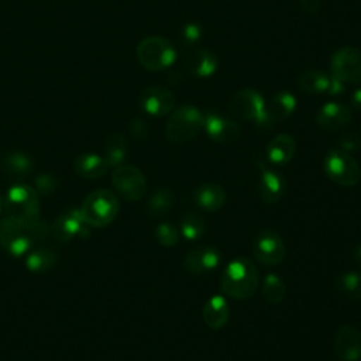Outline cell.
Returning a JSON list of instances; mask_svg holds the SVG:
<instances>
[{"instance_id": "1", "label": "cell", "mask_w": 361, "mask_h": 361, "mask_svg": "<svg viewBox=\"0 0 361 361\" xmlns=\"http://www.w3.org/2000/svg\"><path fill=\"white\" fill-rule=\"evenodd\" d=\"M49 233V226L41 219L21 220L6 217L0 221V247L14 257L27 254L37 241Z\"/></svg>"}, {"instance_id": "2", "label": "cell", "mask_w": 361, "mask_h": 361, "mask_svg": "<svg viewBox=\"0 0 361 361\" xmlns=\"http://www.w3.org/2000/svg\"><path fill=\"white\" fill-rule=\"evenodd\" d=\"M259 283V274L254 262L245 257L230 261L220 275V288L224 295L233 299L251 298Z\"/></svg>"}, {"instance_id": "3", "label": "cell", "mask_w": 361, "mask_h": 361, "mask_svg": "<svg viewBox=\"0 0 361 361\" xmlns=\"http://www.w3.org/2000/svg\"><path fill=\"white\" fill-rule=\"evenodd\" d=\"M120 203L116 193L109 189H97L85 197L79 207V213L86 226L100 228L114 221Z\"/></svg>"}, {"instance_id": "4", "label": "cell", "mask_w": 361, "mask_h": 361, "mask_svg": "<svg viewBox=\"0 0 361 361\" xmlns=\"http://www.w3.org/2000/svg\"><path fill=\"white\" fill-rule=\"evenodd\" d=\"M204 124V116L192 104H183L172 111L166 121V138L175 144H185L193 140Z\"/></svg>"}, {"instance_id": "5", "label": "cell", "mask_w": 361, "mask_h": 361, "mask_svg": "<svg viewBox=\"0 0 361 361\" xmlns=\"http://www.w3.org/2000/svg\"><path fill=\"white\" fill-rule=\"evenodd\" d=\"M137 59L147 69L158 72L169 68L176 59V49L164 37H147L137 47Z\"/></svg>"}, {"instance_id": "6", "label": "cell", "mask_w": 361, "mask_h": 361, "mask_svg": "<svg viewBox=\"0 0 361 361\" xmlns=\"http://www.w3.org/2000/svg\"><path fill=\"white\" fill-rule=\"evenodd\" d=\"M323 169L329 179L344 188H353L361 180L358 162L343 149H330L324 157Z\"/></svg>"}, {"instance_id": "7", "label": "cell", "mask_w": 361, "mask_h": 361, "mask_svg": "<svg viewBox=\"0 0 361 361\" xmlns=\"http://www.w3.org/2000/svg\"><path fill=\"white\" fill-rule=\"evenodd\" d=\"M6 213L7 217L21 220L39 219V199L37 190L25 183L11 186L6 195Z\"/></svg>"}, {"instance_id": "8", "label": "cell", "mask_w": 361, "mask_h": 361, "mask_svg": "<svg viewBox=\"0 0 361 361\" xmlns=\"http://www.w3.org/2000/svg\"><path fill=\"white\" fill-rule=\"evenodd\" d=\"M111 183L114 190L128 202L140 200L147 189L144 173L137 166L126 164L116 166L111 176Z\"/></svg>"}, {"instance_id": "9", "label": "cell", "mask_w": 361, "mask_h": 361, "mask_svg": "<svg viewBox=\"0 0 361 361\" xmlns=\"http://www.w3.org/2000/svg\"><path fill=\"white\" fill-rule=\"evenodd\" d=\"M252 252L258 262L274 267L281 264L286 255V247L282 237L269 228L259 230L252 241Z\"/></svg>"}, {"instance_id": "10", "label": "cell", "mask_w": 361, "mask_h": 361, "mask_svg": "<svg viewBox=\"0 0 361 361\" xmlns=\"http://www.w3.org/2000/svg\"><path fill=\"white\" fill-rule=\"evenodd\" d=\"M333 76L344 83H361V51L354 47H344L331 56Z\"/></svg>"}, {"instance_id": "11", "label": "cell", "mask_w": 361, "mask_h": 361, "mask_svg": "<svg viewBox=\"0 0 361 361\" xmlns=\"http://www.w3.org/2000/svg\"><path fill=\"white\" fill-rule=\"evenodd\" d=\"M228 107L234 116L248 121H255L261 127L265 102L257 90L247 87L235 92Z\"/></svg>"}, {"instance_id": "12", "label": "cell", "mask_w": 361, "mask_h": 361, "mask_svg": "<svg viewBox=\"0 0 361 361\" xmlns=\"http://www.w3.org/2000/svg\"><path fill=\"white\" fill-rule=\"evenodd\" d=\"M334 353L340 361L361 360V330L351 324L341 326L334 334Z\"/></svg>"}, {"instance_id": "13", "label": "cell", "mask_w": 361, "mask_h": 361, "mask_svg": "<svg viewBox=\"0 0 361 361\" xmlns=\"http://www.w3.org/2000/svg\"><path fill=\"white\" fill-rule=\"evenodd\" d=\"M140 106L149 116L161 117L172 111L175 96L164 86H148L140 94Z\"/></svg>"}, {"instance_id": "14", "label": "cell", "mask_w": 361, "mask_h": 361, "mask_svg": "<svg viewBox=\"0 0 361 361\" xmlns=\"http://www.w3.org/2000/svg\"><path fill=\"white\" fill-rule=\"evenodd\" d=\"M221 261L220 252L212 245H199L183 257V268L192 275H203L213 271Z\"/></svg>"}, {"instance_id": "15", "label": "cell", "mask_w": 361, "mask_h": 361, "mask_svg": "<svg viewBox=\"0 0 361 361\" xmlns=\"http://www.w3.org/2000/svg\"><path fill=\"white\" fill-rule=\"evenodd\" d=\"M296 109V99L289 92H279L274 94L264 107V117L261 127L268 128L275 123L285 121Z\"/></svg>"}, {"instance_id": "16", "label": "cell", "mask_w": 361, "mask_h": 361, "mask_svg": "<svg viewBox=\"0 0 361 361\" xmlns=\"http://www.w3.org/2000/svg\"><path fill=\"white\" fill-rule=\"evenodd\" d=\"M203 128L214 142H220V144L234 142L241 135L240 126L235 121L214 113H210L204 117Z\"/></svg>"}, {"instance_id": "17", "label": "cell", "mask_w": 361, "mask_h": 361, "mask_svg": "<svg viewBox=\"0 0 361 361\" xmlns=\"http://www.w3.org/2000/svg\"><path fill=\"white\" fill-rule=\"evenodd\" d=\"M351 110L341 103L329 102L316 113V123L326 131H337L344 128L351 121Z\"/></svg>"}, {"instance_id": "18", "label": "cell", "mask_w": 361, "mask_h": 361, "mask_svg": "<svg viewBox=\"0 0 361 361\" xmlns=\"http://www.w3.org/2000/svg\"><path fill=\"white\" fill-rule=\"evenodd\" d=\"M83 227L85 221L79 213V209H71L54 220L49 227V233L59 243H66L80 231H85Z\"/></svg>"}, {"instance_id": "19", "label": "cell", "mask_w": 361, "mask_h": 361, "mask_svg": "<svg viewBox=\"0 0 361 361\" xmlns=\"http://www.w3.org/2000/svg\"><path fill=\"white\" fill-rule=\"evenodd\" d=\"M183 63H185L186 71L192 76L209 78L217 71L219 59L212 51H209L206 48H197L185 56Z\"/></svg>"}, {"instance_id": "20", "label": "cell", "mask_w": 361, "mask_h": 361, "mask_svg": "<svg viewBox=\"0 0 361 361\" xmlns=\"http://www.w3.org/2000/svg\"><path fill=\"white\" fill-rule=\"evenodd\" d=\"M286 190V183L285 179L281 173L265 169L261 173L259 182H258V196L261 200L267 204H275L278 203Z\"/></svg>"}, {"instance_id": "21", "label": "cell", "mask_w": 361, "mask_h": 361, "mask_svg": "<svg viewBox=\"0 0 361 361\" xmlns=\"http://www.w3.org/2000/svg\"><path fill=\"white\" fill-rule=\"evenodd\" d=\"M230 305L224 296L213 295L203 306V322L212 330L223 329L230 319Z\"/></svg>"}, {"instance_id": "22", "label": "cell", "mask_w": 361, "mask_h": 361, "mask_svg": "<svg viewBox=\"0 0 361 361\" xmlns=\"http://www.w3.org/2000/svg\"><path fill=\"white\" fill-rule=\"evenodd\" d=\"M296 152V141L290 134H278L267 145L265 155L274 165H286Z\"/></svg>"}, {"instance_id": "23", "label": "cell", "mask_w": 361, "mask_h": 361, "mask_svg": "<svg viewBox=\"0 0 361 361\" xmlns=\"http://www.w3.org/2000/svg\"><path fill=\"white\" fill-rule=\"evenodd\" d=\"M227 200V193L221 185L214 182H204L195 190L196 204L206 212L220 210Z\"/></svg>"}, {"instance_id": "24", "label": "cell", "mask_w": 361, "mask_h": 361, "mask_svg": "<svg viewBox=\"0 0 361 361\" xmlns=\"http://www.w3.org/2000/svg\"><path fill=\"white\" fill-rule=\"evenodd\" d=\"M110 165L104 157L97 154H82L73 162L76 175L85 179H97L109 171Z\"/></svg>"}, {"instance_id": "25", "label": "cell", "mask_w": 361, "mask_h": 361, "mask_svg": "<svg viewBox=\"0 0 361 361\" xmlns=\"http://www.w3.org/2000/svg\"><path fill=\"white\" fill-rule=\"evenodd\" d=\"M1 171L11 178H24L31 172V158L21 151H10L0 159Z\"/></svg>"}, {"instance_id": "26", "label": "cell", "mask_w": 361, "mask_h": 361, "mask_svg": "<svg viewBox=\"0 0 361 361\" xmlns=\"http://www.w3.org/2000/svg\"><path fill=\"white\" fill-rule=\"evenodd\" d=\"M175 200L173 192L168 186L157 188L147 200V213L152 219H159L169 212Z\"/></svg>"}, {"instance_id": "27", "label": "cell", "mask_w": 361, "mask_h": 361, "mask_svg": "<svg viewBox=\"0 0 361 361\" xmlns=\"http://www.w3.org/2000/svg\"><path fill=\"white\" fill-rule=\"evenodd\" d=\"M27 254L28 255L25 258V265L31 272H35V274H44L49 271L56 262L55 252L48 247L30 250Z\"/></svg>"}, {"instance_id": "28", "label": "cell", "mask_w": 361, "mask_h": 361, "mask_svg": "<svg viewBox=\"0 0 361 361\" xmlns=\"http://www.w3.org/2000/svg\"><path fill=\"white\" fill-rule=\"evenodd\" d=\"M329 76L317 69H309L305 71L299 79H298V86L300 87L302 92L309 93V94H320L327 92L329 87Z\"/></svg>"}, {"instance_id": "29", "label": "cell", "mask_w": 361, "mask_h": 361, "mask_svg": "<svg viewBox=\"0 0 361 361\" xmlns=\"http://www.w3.org/2000/svg\"><path fill=\"white\" fill-rule=\"evenodd\" d=\"M127 155V140L123 134L114 133L107 137L104 144V158L110 166L123 165Z\"/></svg>"}, {"instance_id": "30", "label": "cell", "mask_w": 361, "mask_h": 361, "mask_svg": "<svg viewBox=\"0 0 361 361\" xmlns=\"http://www.w3.org/2000/svg\"><path fill=\"white\" fill-rule=\"evenodd\" d=\"M336 289L341 296L347 299L360 300L361 299V272L350 271L338 275L336 279Z\"/></svg>"}, {"instance_id": "31", "label": "cell", "mask_w": 361, "mask_h": 361, "mask_svg": "<svg viewBox=\"0 0 361 361\" xmlns=\"http://www.w3.org/2000/svg\"><path fill=\"white\" fill-rule=\"evenodd\" d=\"M206 221L197 212H188L180 220V234L189 240H199L206 233Z\"/></svg>"}, {"instance_id": "32", "label": "cell", "mask_w": 361, "mask_h": 361, "mask_svg": "<svg viewBox=\"0 0 361 361\" xmlns=\"http://www.w3.org/2000/svg\"><path fill=\"white\" fill-rule=\"evenodd\" d=\"M262 295L269 305H279L286 295L285 282L276 274H268L262 282Z\"/></svg>"}, {"instance_id": "33", "label": "cell", "mask_w": 361, "mask_h": 361, "mask_svg": "<svg viewBox=\"0 0 361 361\" xmlns=\"http://www.w3.org/2000/svg\"><path fill=\"white\" fill-rule=\"evenodd\" d=\"M155 238L164 247H173L179 243V231L171 223H161L155 228Z\"/></svg>"}, {"instance_id": "34", "label": "cell", "mask_w": 361, "mask_h": 361, "mask_svg": "<svg viewBox=\"0 0 361 361\" xmlns=\"http://www.w3.org/2000/svg\"><path fill=\"white\" fill-rule=\"evenodd\" d=\"M202 38V28L199 24L196 23H188L180 28L179 32V39L183 45H195L196 42H199Z\"/></svg>"}, {"instance_id": "35", "label": "cell", "mask_w": 361, "mask_h": 361, "mask_svg": "<svg viewBox=\"0 0 361 361\" xmlns=\"http://www.w3.org/2000/svg\"><path fill=\"white\" fill-rule=\"evenodd\" d=\"M55 188H56V179H55L54 175H51V173H41L39 176L35 178V186H34V189L37 190V193L48 195V193H51Z\"/></svg>"}, {"instance_id": "36", "label": "cell", "mask_w": 361, "mask_h": 361, "mask_svg": "<svg viewBox=\"0 0 361 361\" xmlns=\"http://www.w3.org/2000/svg\"><path fill=\"white\" fill-rule=\"evenodd\" d=\"M338 144H340V149L350 154L351 151H355L361 147V134L360 133H345L344 135L340 137Z\"/></svg>"}, {"instance_id": "37", "label": "cell", "mask_w": 361, "mask_h": 361, "mask_svg": "<svg viewBox=\"0 0 361 361\" xmlns=\"http://www.w3.org/2000/svg\"><path fill=\"white\" fill-rule=\"evenodd\" d=\"M130 131L135 138H145L148 134V127L144 120L135 117L130 123Z\"/></svg>"}, {"instance_id": "38", "label": "cell", "mask_w": 361, "mask_h": 361, "mask_svg": "<svg viewBox=\"0 0 361 361\" xmlns=\"http://www.w3.org/2000/svg\"><path fill=\"white\" fill-rule=\"evenodd\" d=\"M344 90V82L337 79L336 76H331L329 79V87H327V93L329 94H333V96H337L340 93H343Z\"/></svg>"}, {"instance_id": "39", "label": "cell", "mask_w": 361, "mask_h": 361, "mask_svg": "<svg viewBox=\"0 0 361 361\" xmlns=\"http://www.w3.org/2000/svg\"><path fill=\"white\" fill-rule=\"evenodd\" d=\"M351 106L355 110L361 111V89H357L353 94H351Z\"/></svg>"}, {"instance_id": "40", "label": "cell", "mask_w": 361, "mask_h": 361, "mask_svg": "<svg viewBox=\"0 0 361 361\" xmlns=\"http://www.w3.org/2000/svg\"><path fill=\"white\" fill-rule=\"evenodd\" d=\"M316 6H320V3L317 0H303V7L307 11H317L319 8Z\"/></svg>"}, {"instance_id": "41", "label": "cell", "mask_w": 361, "mask_h": 361, "mask_svg": "<svg viewBox=\"0 0 361 361\" xmlns=\"http://www.w3.org/2000/svg\"><path fill=\"white\" fill-rule=\"evenodd\" d=\"M353 259H354V262H357L358 267L361 268V244H358V245L354 247V250H353Z\"/></svg>"}, {"instance_id": "42", "label": "cell", "mask_w": 361, "mask_h": 361, "mask_svg": "<svg viewBox=\"0 0 361 361\" xmlns=\"http://www.w3.org/2000/svg\"><path fill=\"white\" fill-rule=\"evenodd\" d=\"M1 209H3V197H1V193H0V213H1Z\"/></svg>"}]
</instances>
